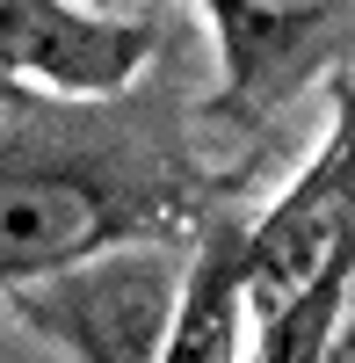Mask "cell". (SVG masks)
<instances>
[{
    "mask_svg": "<svg viewBox=\"0 0 355 363\" xmlns=\"http://www.w3.org/2000/svg\"><path fill=\"white\" fill-rule=\"evenodd\" d=\"M182 298H189V262L160 240H131V247L22 284L8 313L51 335L73 363H167Z\"/></svg>",
    "mask_w": 355,
    "mask_h": 363,
    "instance_id": "obj_3",
    "label": "cell"
},
{
    "mask_svg": "<svg viewBox=\"0 0 355 363\" xmlns=\"http://www.w3.org/2000/svg\"><path fill=\"white\" fill-rule=\"evenodd\" d=\"M319 363H355V277H348V291H341V313H334V327H327Z\"/></svg>",
    "mask_w": 355,
    "mask_h": 363,
    "instance_id": "obj_7",
    "label": "cell"
},
{
    "mask_svg": "<svg viewBox=\"0 0 355 363\" xmlns=\"http://www.w3.org/2000/svg\"><path fill=\"white\" fill-rule=\"evenodd\" d=\"M167 363H247V306H240V225H218L189 255V298Z\"/></svg>",
    "mask_w": 355,
    "mask_h": 363,
    "instance_id": "obj_6",
    "label": "cell"
},
{
    "mask_svg": "<svg viewBox=\"0 0 355 363\" xmlns=\"http://www.w3.org/2000/svg\"><path fill=\"white\" fill-rule=\"evenodd\" d=\"M153 58L145 15H102L66 0H0V95L37 87L51 102L124 95Z\"/></svg>",
    "mask_w": 355,
    "mask_h": 363,
    "instance_id": "obj_4",
    "label": "cell"
},
{
    "mask_svg": "<svg viewBox=\"0 0 355 363\" xmlns=\"http://www.w3.org/2000/svg\"><path fill=\"white\" fill-rule=\"evenodd\" d=\"M211 22L225 37L232 102H269L348 37L355 8H283V0H240L232 8V0H218Z\"/></svg>",
    "mask_w": 355,
    "mask_h": 363,
    "instance_id": "obj_5",
    "label": "cell"
},
{
    "mask_svg": "<svg viewBox=\"0 0 355 363\" xmlns=\"http://www.w3.org/2000/svg\"><path fill=\"white\" fill-rule=\"evenodd\" d=\"M167 218L160 174L116 153L109 131H0V298L109 247L153 240Z\"/></svg>",
    "mask_w": 355,
    "mask_h": 363,
    "instance_id": "obj_1",
    "label": "cell"
},
{
    "mask_svg": "<svg viewBox=\"0 0 355 363\" xmlns=\"http://www.w3.org/2000/svg\"><path fill=\"white\" fill-rule=\"evenodd\" d=\"M8 109H15V95H0V131H8Z\"/></svg>",
    "mask_w": 355,
    "mask_h": 363,
    "instance_id": "obj_8",
    "label": "cell"
},
{
    "mask_svg": "<svg viewBox=\"0 0 355 363\" xmlns=\"http://www.w3.org/2000/svg\"><path fill=\"white\" fill-rule=\"evenodd\" d=\"M355 277V87H341L334 131L312 167L240 233V306L269 327L298 306H327Z\"/></svg>",
    "mask_w": 355,
    "mask_h": 363,
    "instance_id": "obj_2",
    "label": "cell"
}]
</instances>
